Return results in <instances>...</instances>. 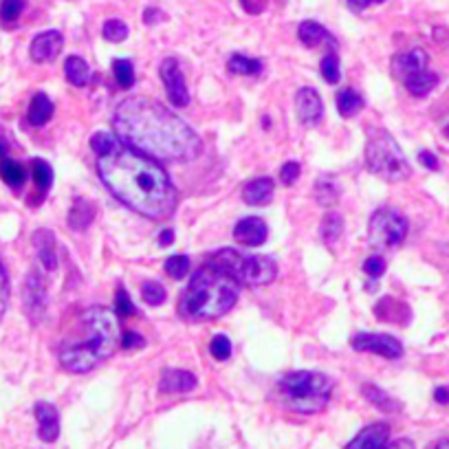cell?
I'll return each instance as SVG.
<instances>
[{"mask_svg":"<svg viewBox=\"0 0 449 449\" xmlns=\"http://www.w3.org/2000/svg\"><path fill=\"white\" fill-rule=\"evenodd\" d=\"M121 348L124 351H135V348H144L146 346V339L141 337V335H137V333H132V331H126L124 335H121Z\"/></svg>","mask_w":449,"mask_h":449,"instance_id":"45","label":"cell"},{"mask_svg":"<svg viewBox=\"0 0 449 449\" xmlns=\"http://www.w3.org/2000/svg\"><path fill=\"white\" fill-rule=\"evenodd\" d=\"M95 218V205L91 200L86 198H75L73 200V208L69 212V227L75 229V232H81L86 229L89 224L93 222Z\"/></svg>","mask_w":449,"mask_h":449,"instance_id":"22","label":"cell"},{"mask_svg":"<svg viewBox=\"0 0 449 449\" xmlns=\"http://www.w3.org/2000/svg\"><path fill=\"white\" fill-rule=\"evenodd\" d=\"M115 137L154 161H194L203 141L186 119L150 97H128L113 115Z\"/></svg>","mask_w":449,"mask_h":449,"instance_id":"2","label":"cell"},{"mask_svg":"<svg viewBox=\"0 0 449 449\" xmlns=\"http://www.w3.org/2000/svg\"><path fill=\"white\" fill-rule=\"evenodd\" d=\"M159 73H161L163 86H166L172 104L176 108H186L190 104V93H188L186 77H183V71L178 67V59L176 57H166V59H163Z\"/></svg>","mask_w":449,"mask_h":449,"instance_id":"11","label":"cell"},{"mask_svg":"<svg viewBox=\"0 0 449 449\" xmlns=\"http://www.w3.org/2000/svg\"><path fill=\"white\" fill-rule=\"evenodd\" d=\"M295 110H297V117L304 126L319 124L322 115H324V101H322L319 93L311 86L300 89L295 95Z\"/></svg>","mask_w":449,"mask_h":449,"instance_id":"15","label":"cell"},{"mask_svg":"<svg viewBox=\"0 0 449 449\" xmlns=\"http://www.w3.org/2000/svg\"><path fill=\"white\" fill-rule=\"evenodd\" d=\"M33 414L38 419V436L45 443L57 441V436H59V414L55 410V405H51L47 401H40V403H35Z\"/></svg>","mask_w":449,"mask_h":449,"instance_id":"17","label":"cell"},{"mask_svg":"<svg viewBox=\"0 0 449 449\" xmlns=\"http://www.w3.org/2000/svg\"><path fill=\"white\" fill-rule=\"evenodd\" d=\"M101 33H104V38L108 40V42H124V40L128 38V25L124 23V20H106L104 23V29H101Z\"/></svg>","mask_w":449,"mask_h":449,"instance_id":"34","label":"cell"},{"mask_svg":"<svg viewBox=\"0 0 449 449\" xmlns=\"http://www.w3.org/2000/svg\"><path fill=\"white\" fill-rule=\"evenodd\" d=\"M427 64H430V55H427L423 49H412L407 53L394 55V59H392V75L405 86L412 77H416L423 71H427Z\"/></svg>","mask_w":449,"mask_h":449,"instance_id":"12","label":"cell"},{"mask_svg":"<svg viewBox=\"0 0 449 449\" xmlns=\"http://www.w3.org/2000/svg\"><path fill=\"white\" fill-rule=\"evenodd\" d=\"M343 234V218L337 212H329L322 220V238L329 247H335Z\"/></svg>","mask_w":449,"mask_h":449,"instance_id":"29","label":"cell"},{"mask_svg":"<svg viewBox=\"0 0 449 449\" xmlns=\"http://www.w3.org/2000/svg\"><path fill=\"white\" fill-rule=\"evenodd\" d=\"M300 172H302V168H300L297 161H287L280 170V181L284 183V186H293V183L300 178Z\"/></svg>","mask_w":449,"mask_h":449,"instance_id":"43","label":"cell"},{"mask_svg":"<svg viewBox=\"0 0 449 449\" xmlns=\"http://www.w3.org/2000/svg\"><path fill=\"white\" fill-rule=\"evenodd\" d=\"M438 84V75L432 71H423L421 75L412 77L410 81L405 84V89L410 91L414 97H425L427 93H432Z\"/></svg>","mask_w":449,"mask_h":449,"instance_id":"30","label":"cell"},{"mask_svg":"<svg viewBox=\"0 0 449 449\" xmlns=\"http://www.w3.org/2000/svg\"><path fill=\"white\" fill-rule=\"evenodd\" d=\"M5 154H7V141L0 139V159H5Z\"/></svg>","mask_w":449,"mask_h":449,"instance_id":"53","label":"cell"},{"mask_svg":"<svg viewBox=\"0 0 449 449\" xmlns=\"http://www.w3.org/2000/svg\"><path fill=\"white\" fill-rule=\"evenodd\" d=\"M365 168H368L370 174L390 183L405 181L412 174L410 163H407L405 154L401 152L397 139L383 128H373L368 132V141H365Z\"/></svg>","mask_w":449,"mask_h":449,"instance_id":"6","label":"cell"},{"mask_svg":"<svg viewBox=\"0 0 449 449\" xmlns=\"http://www.w3.org/2000/svg\"><path fill=\"white\" fill-rule=\"evenodd\" d=\"M113 73H115V79H117V84L121 89H132V84H135V69H132L130 59H115V62H113Z\"/></svg>","mask_w":449,"mask_h":449,"instance_id":"33","label":"cell"},{"mask_svg":"<svg viewBox=\"0 0 449 449\" xmlns=\"http://www.w3.org/2000/svg\"><path fill=\"white\" fill-rule=\"evenodd\" d=\"M62 47H64V35L62 33L59 31H42L31 40L29 55L38 64L53 62V59L62 53Z\"/></svg>","mask_w":449,"mask_h":449,"instance_id":"13","label":"cell"},{"mask_svg":"<svg viewBox=\"0 0 449 449\" xmlns=\"http://www.w3.org/2000/svg\"><path fill=\"white\" fill-rule=\"evenodd\" d=\"M141 297H144L150 306H161L163 302H166L168 293L159 282H146L144 287H141Z\"/></svg>","mask_w":449,"mask_h":449,"instance_id":"39","label":"cell"},{"mask_svg":"<svg viewBox=\"0 0 449 449\" xmlns=\"http://www.w3.org/2000/svg\"><path fill=\"white\" fill-rule=\"evenodd\" d=\"M115 309H117V315L119 317H128L135 313V304L128 295V291L124 287H119L117 293H115Z\"/></svg>","mask_w":449,"mask_h":449,"instance_id":"42","label":"cell"},{"mask_svg":"<svg viewBox=\"0 0 449 449\" xmlns=\"http://www.w3.org/2000/svg\"><path fill=\"white\" fill-rule=\"evenodd\" d=\"M363 397L368 399L373 405H377L379 410H383V412H399L401 410V403L397 399H392L387 392L379 390V387L373 385V383H365L363 385Z\"/></svg>","mask_w":449,"mask_h":449,"instance_id":"25","label":"cell"},{"mask_svg":"<svg viewBox=\"0 0 449 449\" xmlns=\"http://www.w3.org/2000/svg\"><path fill=\"white\" fill-rule=\"evenodd\" d=\"M210 264L234 278L240 287H264L271 284L278 275V264L267 256H247L236 249H218L210 260Z\"/></svg>","mask_w":449,"mask_h":449,"instance_id":"7","label":"cell"},{"mask_svg":"<svg viewBox=\"0 0 449 449\" xmlns=\"http://www.w3.org/2000/svg\"><path fill=\"white\" fill-rule=\"evenodd\" d=\"M322 77L326 84H337V81L341 79V71H339V57L337 53H329L324 59H322Z\"/></svg>","mask_w":449,"mask_h":449,"instance_id":"36","label":"cell"},{"mask_svg":"<svg viewBox=\"0 0 449 449\" xmlns=\"http://www.w3.org/2000/svg\"><path fill=\"white\" fill-rule=\"evenodd\" d=\"M163 16H161V11L159 9H146V13H144V20H146V25H154L157 20H161Z\"/></svg>","mask_w":449,"mask_h":449,"instance_id":"52","label":"cell"},{"mask_svg":"<svg viewBox=\"0 0 449 449\" xmlns=\"http://www.w3.org/2000/svg\"><path fill=\"white\" fill-rule=\"evenodd\" d=\"M363 271H365V275H370L373 280L381 278L385 273V260L381 256H370L368 260L363 262Z\"/></svg>","mask_w":449,"mask_h":449,"instance_id":"44","label":"cell"},{"mask_svg":"<svg viewBox=\"0 0 449 449\" xmlns=\"http://www.w3.org/2000/svg\"><path fill=\"white\" fill-rule=\"evenodd\" d=\"M0 178H3L9 188L18 190V188H23V183L27 178V172H25V168L20 166L18 161L5 157V159H0Z\"/></svg>","mask_w":449,"mask_h":449,"instance_id":"26","label":"cell"},{"mask_svg":"<svg viewBox=\"0 0 449 449\" xmlns=\"http://www.w3.org/2000/svg\"><path fill=\"white\" fill-rule=\"evenodd\" d=\"M273 190H275V183L269 176L254 178L242 188V200L254 208L267 205V203H271V198H273Z\"/></svg>","mask_w":449,"mask_h":449,"instance_id":"19","label":"cell"},{"mask_svg":"<svg viewBox=\"0 0 449 449\" xmlns=\"http://www.w3.org/2000/svg\"><path fill=\"white\" fill-rule=\"evenodd\" d=\"M9 295H11V289H9V275H7L5 264L0 262V322H3V317H5V313H7Z\"/></svg>","mask_w":449,"mask_h":449,"instance_id":"41","label":"cell"},{"mask_svg":"<svg viewBox=\"0 0 449 449\" xmlns=\"http://www.w3.org/2000/svg\"><path fill=\"white\" fill-rule=\"evenodd\" d=\"M23 11H25V0H3V3H0V23L9 27L16 23Z\"/></svg>","mask_w":449,"mask_h":449,"instance_id":"35","label":"cell"},{"mask_svg":"<svg viewBox=\"0 0 449 449\" xmlns=\"http://www.w3.org/2000/svg\"><path fill=\"white\" fill-rule=\"evenodd\" d=\"M297 38H300V42L309 49H315V47H319L324 42H331L333 40L331 33L326 31L319 23H315V20H304L297 29Z\"/></svg>","mask_w":449,"mask_h":449,"instance_id":"21","label":"cell"},{"mask_svg":"<svg viewBox=\"0 0 449 449\" xmlns=\"http://www.w3.org/2000/svg\"><path fill=\"white\" fill-rule=\"evenodd\" d=\"M240 3L249 13H260L264 9V5H267V0H240Z\"/></svg>","mask_w":449,"mask_h":449,"instance_id":"48","label":"cell"},{"mask_svg":"<svg viewBox=\"0 0 449 449\" xmlns=\"http://www.w3.org/2000/svg\"><path fill=\"white\" fill-rule=\"evenodd\" d=\"M172 242H174V232L172 229H163L161 236H159V244H161V247H170Z\"/></svg>","mask_w":449,"mask_h":449,"instance_id":"50","label":"cell"},{"mask_svg":"<svg viewBox=\"0 0 449 449\" xmlns=\"http://www.w3.org/2000/svg\"><path fill=\"white\" fill-rule=\"evenodd\" d=\"M47 284L45 278L40 271L31 269L25 278V287H23V304H25V313L33 324H40L45 319L47 313Z\"/></svg>","mask_w":449,"mask_h":449,"instance_id":"9","label":"cell"},{"mask_svg":"<svg viewBox=\"0 0 449 449\" xmlns=\"http://www.w3.org/2000/svg\"><path fill=\"white\" fill-rule=\"evenodd\" d=\"M166 273L174 280H183L190 273V258L188 256H172L166 260Z\"/></svg>","mask_w":449,"mask_h":449,"instance_id":"37","label":"cell"},{"mask_svg":"<svg viewBox=\"0 0 449 449\" xmlns=\"http://www.w3.org/2000/svg\"><path fill=\"white\" fill-rule=\"evenodd\" d=\"M27 117H29V124L35 126V128L49 124V119L53 117V101L45 93H35L31 104H29Z\"/></svg>","mask_w":449,"mask_h":449,"instance_id":"23","label":"cell"},{"mask_svg":"<svg viewBox=\"0 0 449 449\" xmlns=\"http://www.w3.org/2000/svg\"><path fill=\"white\" fill-rule=\"evenodd\" d=\"M64 75H67V79L71 81L73 86L81 89V86L89 84V79H91V69H89V64H86L84 57H79V55H69L67 62H64Z\"/></svg>","mask_w":449,"mask_h":449,"instance_id":"24","label":"cell"},{"mask_svg":"<svg viewBox=\"0 0 449 449\" xmlns=\"http://www.w3.org/2000/svg\"><path fill=\"white\" fill-rule=\"evenodd\" d=\"M407 236V220L394 210H377L370 218L368 240L377 251L397 249Z\"/></svg>","mask_w":449,"mask_h":449,"instance_id":"8","label":"cell"},{"mask_svg":"<svg viewBox=\"0 0 449 449\" xmlns=\"http://www.w3.org/2000/svg\"><path fill=\"white\" fill-rule=\"evenodd\" d=\"M390 441V427L385 423H375L361 430L346 449H383Z\"/></svg>","mask_w":449,"mask_h":449,"instance_id":"18","label":"cell"},{"mask_svg":"<svg viewBox=\"0 0 449 449\" xmlns=\"http://www.w3.org/2000/svg\"><path fill=\"white\" fill-rule=\"evenodd\" d=\"M434 399H436V403L447 405L449 403V387H436V390H434Z\"/></svg>","mask_w":449,"mask_h":449,"instance_id":"51","label":"cell"},{"mask_svg":"<svg viewBox=\"0 0 449 449\" xmlns=\"http://www.w3.org/2000/svg\"><path fill=\"white\" fill-rule=\"evenodd\" d=\"M31 172H33V181H35V188L40 190V192H47V190H51V186H53V170H51V166L47 161H42V159H33L31 161Z\"/></svg>","mask_w":449,"mask_h":449,"instance_id":"32","label":"cell"},{"mask_svg":"<svg viewBox=\"0 0 449 449\" xmlns=\"http://www.w3.org/2000/svg\"><path fill=\"white\" fill-rule=\"evenodd\" d=\"M383 449H414V443L410 438H399V441H387Z\"/></svg>","mask_w":449,"mask_h":449,"instance_id":"49","label":"cell"},{"mask_svg":"<svg viewBox=\"0 0 449 449\" xmlns=\"http://www.w3.org/2000/svg\"><path fill=\"white\" fill-rule=\"evenodd\" d=\"M353 348L359 353H375L385 359H399L403 355V346L392 335L381 333H359L353 337Z\"/></svg>","mask_w":449,"mask_h":449,"instance_id":"10","label":"cell"},{"mask_svg":"<svg viewBox=\"0 0 449 449\" xmlns=\"http://www.w3.org/2000/svg\"><path fill=\"white\" fill-rule=\"evenodd\" d=\"M198 385V379L190 370H176V368H166L161 373L159 390L163 394H186L192 392Z\"/></svg>","mask_w":449,"mask_h":449,"instance_id":"16","label":"cell"},{"mask_svg":"<svg viewBox=\"0 0 449 449\" xmlns=\"http://www.w3.org/2000/svg\"><path fill=\"white\" fill-rule=\"evenodd\" d=\"M278 397L297 414H317L333 397V381L322 373L295 370L278 381Z\"/></svg>","mask_w":449,"mask_h":449,"instance_id":"5","label":"cell"},{"mask_svg":"<svg viewBox=\"0 0 449 449\" xmlns=\"http://www.w3.org/2000/svg\"><path fill=\"white\" fill-rule=\"evenodd\" d=\"M436 449H449V438H445V441H441V443L436 445Z\"/></svg>","mask_w":449,"mask_h":449,"instance_id":"54","label":"cell"},{"mask_svg":"<svg viewBox=\"0 0 449 449\" xmlns=\"http://www.w3.org/2000/svg\"><path fill=\"white\" fill-rule=\"evenodd\" d=\"M227 69L234 75H258L262 71V62H260V59H254V57L236 53V55L229 57Z\"/></svg>","mask_w":449,"mask_h":449,"instance_id":"31","label":"cell"},{"mask_svg":"<svg viewBox=\"0 0 449 449\" xmlns=\"http://www.w3.org/2000/svg\"><path fill=\"white\" fill-rule=\"evenodd\" d=\"M401 313H403V315H410V311H407V306H405L403 302L392 300V297H383V300L375 306V315H377L379 319H383V322H399V324H401V319H405V317H401Z\"/></svg>","mask_w":449,"mask_h":449,"instance_id":"28","label":"cell"},{"mask_svg":"<svg viewBox=\"0 0 449 449\" xmlns=\"http://www.w3.org/2000/svg\"><path fill=\"white\" fill-rule=\"evenodd\" d=\"M81 335L71 337L59 348V363L69 373H91L101 361L115 355L119 339L117 317L104 306H91L79 317Z\"/></svg>","mask_w":449,"mask_h":449,"instance_id":"3","label":"cell"},{"mask_svg":"<svg viewBox=\"0 0 449 449\" xmlns=\"http://www.w3.org/2000/svg\"><path fill=\"white\" fill-rule=\"evenodd\" d=\"M31 240H33V247L38 249V258H40V262H42V267L47 271H55L57 269V254H55V236H53V232L38 229Z\"/></svg>","mask_w":449,"mask_h":449,"instance_id":"20","label":"cell"},{"mask_svg":"<svg viewBox=\"0 0 449 449\" xmlns=\"http://www.w3.org/2000/svg\"><path fill=\"white\" fill-rule=\"evenodd\" d=\"M381 3H385V0H348V7L353 11H363V9H368L373 5H381Z\"/></svg>","mask_w":449,"mask_h":449,"instance_id":"47","label":"cell"},{"mask_svg":"<svg viewBox=\"0 0 449 449\" xmlns=\"http://www.w3.org/2000/svg\"><path fill=\"white\" fill-rule=\"evenodd\" d=\"M91 148L97 154L101 181L132 212L152 220H166L176 212L178 192L154 159L128 148L108 132L93 135Z\"/></svg>","mask_w":449,"mask_h":449,"instance_id":"1","label":"cell"},{"mask_svg":"<svg viewBox=\"0 0 449 449\" xmlns=\"http://www.w3.org/2000/svg\"><path fill=\"white\" fill-rule=\"evenodd\" d=\"M365 106L363 97L355 89H343L337 95V110L341 117H355Z\"/></svg>","mask_w":449,"mask_h":449,"instance_id":"27","label":"cell"},{"mask_svg":"<svg viewBox=\"0 0 449 449\" xmlns=\"http://www.w3.org/2000/svg\"><path fill=\"white\" fill-rule=\"evenodd\" d=\"M419 161L423 163V166H425L427 170H438V159H436V154H432V152H427V150L419 152Z\"/></svg>","mask_w":449,"mask_h":449,"instance_id":"46","label":"cell"},{"mask_svg":"<svg viewBox=\"0 0 449 449\" xmlns=\"http://www.w3.org/2000/svg\"><path fill=\"white\" fill-rule=\"evenodd\" d=\"M315 196L319 200V205H333V203H337V198H339V190L333 181L322 178L315 188Z\"/></svg>","mask_w":449,"mask_h":449,"instance_id":"38","label":"cell"},{"mask_svg":"<svg viewBox=\"0 0 449 449\" xmlns=\"http://www.w3.org/2000/svg\"><path fill=\"white\" fill-rule=\"evenodd\" d=\"M267 236H269V227L267 222H264L262 218L258 216H247L236 222L234 227V238L238 244H242V247H260V244L267 242Z\"/></svg>","mask_w":449,"mask_h":449,"instance_id":"14","label":"cell"},{"mask_svg":"<svg viewBox=\"0 0 449 449\" xmlns=\"http://www.w3.org/2000/svg\"><path fill=\"white\" fill-rule=\"evenodd\" d=\"M232 351L234 348H232V341H229L227 335H216L210 343V353L218 361H227L232 357Z\"/></svg>","mask_w":449,"mask_h":449,"instance_id":"40","label":"cell"},{"mask_svg":"<svg viewBox=\"0 0 449 449\" xmlns=\"http://www.w3.org/2000/svg\"><path fill=\"white\" fill-rule=\"evenodd\" d=\"M238 295L240 284L208 262L205 267H200L192 275L186 293L181 295L178 311L183 317L192 322L218 319L234 309Z\"/></svg>","mask_w":449,"mask_h":449,"instance_id":"4","label":"cell"}]
</instances>
